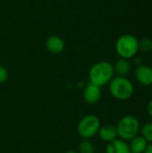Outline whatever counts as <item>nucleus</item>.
Segmentation results:
<instances>
[{
    "label": "nucleus",
    "instance_id": "3",
    "mask_svg": "<svg viewBox=\"0 0 152 153\" xmlns=\"http://www.w3.org/2000/svg\"><path fill=\"white\" fill-rule=\"evenodd\" d=\"M116 127L118 138L130 142L135 136L140 134L141 123L135 116L126 115L119 119Z\"/></svg>",
    "mask_w": 152,
    "mask_h": 153
},
{
    "label": "nucleus",
    "instance_id": "15",
    "mask_svg": "<svg viewBox=\"0 0 152 153\" xmlns=\"http://www.w3.org/2000/svg\"><path fill=\"white\" fill-rule=\"evenodd\" d=\"M139 49L142 52H150L152 50V39L150 38L142 39L139 41Z\"/></svg>",
    "mask_w": 152,
    "mask_h": 153
},
{
    "label": "nucleus",
    "instance_id": "6",
    "mask_svg": "<svg viewBox=\"0 0 152 153\" xmlns=\"http://www.w3.org/2000/svg\"><path fill=\"white\" fill-rule=\"evenodd\" d=\"M102 96L101 87L97 86L91 82H89L83 89L82 98L83 100L89 105H94L98 103Z\"/></svg>",
    "mask_w": 152,
    "mask_h": 153
},
{
    "label": "nucleus",
    "instance_id": "8",
    "mask_svg": "<svg viewBox=\"0 0 152 153\" xmlns=\"http://www.w3.org/2000/svg\"><path fill=\"white\" fill-rule=\"evenodd\" d=\"M45 46L47 50L51 53V54H60L65 50V41L63 40V39H61L58 36L53 35L50 36L47 39L46 42H45Z\"/></svg>",
    "mask_w": 152,
    "mask_h": 153
},
{
    "label": "nucleus",
    "instance_id": "4",
    "mask_svg": "<svg viewBox=\"0 0 152 153\" xmlns=\"http://www.w3.org/2000/svg\"><path fill=\"white\" fill-rule=\"evenodd\" d=\"M139 50V40L131 34L120 36L116 42V51L121 58L131 59L136 56Z\"/></svg>",
    "mask_w": 152,
    "mask_h": 153
},
{
    "label": "nucleus",
    "instance_id": "18",
    "mask_svg": "<svg viewBox=\"0 0 152 153\" xmlns=\"http://www.w3.org/2000/svg\"><path fill=\"white\" fill-rule=\"evenodd\" d=\"M143 153H152V143H148V145H147V147H146Z\"/></svg>",
    "mask_w": 152,
    "mask_h": 153
},
{
    "label": "nucleus",
    "instance_id": "17",
    "mask_svg": "<svg viewBox=\"0 0 152 153\" xmlns=\"http://www.w3.org/2000/svg\"><path fill=\"white\" fill-rule=\"evenodd\" d=\"M146 110H147V113H148L149 117L152 118V98L149 100V102H148V104H147Z\"/></svg>",
    "mask_w": 152,
    "mask_h": 153
},
{
    "label": "nucleus",
    "instance_id": "12",
    "mask_svg": "<svg viewBox=\"0 0 152 153\" xmlns=\"http://www.w3.org/2000/svg\"><path fill=\"white\" fill-rule=\"evenodd\" d=\"M128 143L131 153H143L148 145L147 141L140 134L128 142Z\"/></svg>",
    "mask_w": 152,
    "mask_h": 153
},
{
    "label": "nucleus",
    "instance_id": "19",
    "mask_svg": "<svg viewBox=\"0 0 152 153\" xmlns=\"http://www.w3.org/2000/svg\"><path fill=\"white\" fill-rule=\"evenodd\" d=\"M134 63H135V65H137V66H138V65H142V59L139 58V57H136V58H134Z\"/></svg>",
    "mask_w": 152,
    "mask_h": 153
},
{
    "label": "nucleus",
    "instance_id": "10",
    "mask_svg": "<svg viewBox=\"0 0 152 153\" xmlns=\"http://www.w3.org/2000/svg\"><path fill=\"white\" fill-rule=\"evenodd\" d=\"M106 153H131L129 143L126 141L116 138L107 144Z\"/></svg>",
    "mask_w": 152,
    "mask_h": 153
},
{
    "label": "nucleus",
    "instance_id": "7",
    "mask_svg": "<svg viewBox=\"0 0 152 153\" xmlns=\"http://www.w3.org/2000/svg\"><path fill=\"white\" fill-rule=\"evenodd\" d=\"M136 81L143 86L152 85V68L146 65H140L134 70Z\"/></svg>",
    "mask_w": 152,
    "mask_h": 153
},
{
    "label": "nucleus",
    "instance_id": "14",
    "mask_svg": "<svg viewBox=\"0 0 152 153\" xmlns=\"http://www.w3.org/2000/svg\"><path fill=\"white\" fill-rule=\"evenodd\" d=\"M79 153H94L95 146L90 140H82L78 146Z\"/></svg>",
    "mask_w": 152,
    "mask_h": 153
},
{
    "label": "nucleus",
    "instance_id": "16",
    "mask_svg": "<svg viewBox=\"0 0 152 153\" xmlns=\"http://www.w3.org/2000/svg\"><path fill=\"white\" fill-rule=\"evenodd\" d=\"M8 79V71L7 69L0 65V84L4 83Z\"/></svg>",
    "mask_w": 152,
    "mask_h": 153
},
{
    "label": "nucleus",
    "instance_id": "13",
    "mask_svg": "<svg viewBox=\"0 0 152 153\" xmlns=\"http://www.w3.org/2000/svg\"><path fill=\"white\" fill-rule=\"evenodd\" d=\"M140 135L142 136L148 143H152V122H147L141 126Z\"/></svg>",
    "mask_w": 152,
    "mask_h": 153
},
{
    "label": "nucleus",
    "instance_id": "20",
    "mask_svg": "<svg viewBox=\"0 0 152 153\" xmlns=\"http://www.w3.org/2000/svg\"><path fill=\"white\" fill-rule=\"evenodd\" d=\"M65 153H79L78 152H74V151H69V152H66Z\"/></svg>",
    "mask_w": 152,
    "mask_h": 153
},
{
    "label": "nucleus",
    "instance_id": "1",
    "mask_svg": "<svg viewBox=\"0 0 152 153\" xmlns=\"http://www.w3.org/2000/svg\"><path fill=\"white\" fill-rule=\"evenodd\" d=\"M114 76L113 65L108 61L97 62L89 70L90 82L99 87L108 85Z\"/></svg>",
    "mask_w": 152,
    "mask_h": 153
},
{
    "label": "nucleus",
    "instance_id": "11",
    "mask_svg": "<svg viewBox=\"0 0 152 153\" xmlns=\"http://www.w3.org/2000/svg\"><path fill=\"white\" fill-rule=\"evenodd\" d=\"M114 73L116 76H122L127 77V75L131 73L132 70V64L129 59L125 58H119L114 65Z\"/></svg>",
    "mask_w": 152,
    "mask_h": 153
},
{
    "label": "nucleus",
    "instance_id": "5",
    "mask_svg": "<svg viewBox=\"0 0 152 153\" xmlns=\"http://www.w3.org/2000/svg\"><path fill=\"white\" fill-rule=\"evenodd\" d=\"M101 122L96 115H86L77 125V134L83 139L89 140L98 134Z\"/></svg>",
    "mask_w": 152,
    "mask_h": 153
},
{
    "label": "nucleus",
    "instance_id": "9",
    "mask_svg": "<svg viewBox=\"0 0 152 153\" xmlns=\"http://www.w3.org/2000/svg\"><path fill=\"white\" fill-rule=\"evenodd\" d=\"M98 135L101 141H103L107 143L118 138L116 127V126L111 125V124H107V125L101 126L99 130Z\"/></svg>",
    "mask_w": 152,
    "mask_h": 153
},
{
    "label": "nucleus",
    "instance_id": "2",
    "mask_svg": "<svg viewBox=\"0 0 152 153\" xmlns=\"http://www.w3.org/2000/svg\"><path fill=\"white\" fill-rule=\"evenodd\" d=\"M108 85L110 95L117 100H127L133 96L134 86L127 77L115 75Z\"/></svg>",
    "mask_w": 152,
    "mask_h": 153
}]
</instances>
